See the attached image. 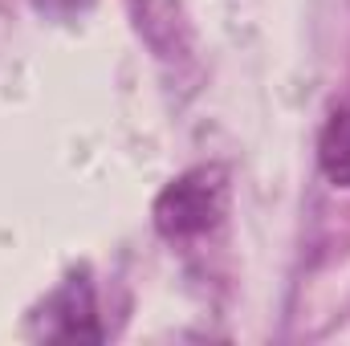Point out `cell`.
I'll return each mask as SVG.
<instances>
[{
	"label": "cell",
	"instance_id": "3",
	"mask_svg": "<svg viewBox=\"0 0 350 346\" xmlns=\"http://www.w3.org/2000/svg\"><path fill=\"white\" fill-rule=\"evenodd\" d=\"M318 163L330 183L350 187V98L330 114L326 131H322V143H318Z\"/></svg>",
	"mask_w": 350,
	"mask_h": 346
},
{
	"label": "cell",
	"instance_id": "4",
	"mask_svg": "<svg viewBox=\"0 0 350 346\" xmlns=\"http://www.w3.org/2000/svg\"><path fill=\"white\" fill-rule=\"evenodd\" d=\"M33 4H37V12L53 16V21H70V16H82L94 0H33Z\"/></svg>",
	"mask_w": 350,
	"mask_h": 346
},
{
	"label": "cell",
	"instance_id": "2",
	"mask_svg": "<svg viewBox=\"0 0 350 346\" xmlns=\"http://www.w3.org/2000/svg\"><path fill=\"white\" fill-rule=\"evenodd\" d=\"M94 314H98V306H94L90 281L70 277L57 293H49V302L41 310V334H49V338H102Z\"/></svg>",
	"mask_w": 350,
	"mask_h": 346
},
{
	"label": "cell",
	"instance_id": "1",
	"mask_svg": "<svg viewBox=\"0 0 350 346\" xmlns=\"http://www.w3.org/2000/svg\"><path fill=\"white\" fill-rule=\"evenodd\" d=\"M224 204H228V187L220 168H191L175 183H167L163 196L155 200V228L167 241L200 237L212 224H220Z\"/></svg>",
	"mask_w": 350,
	"mask_h": 346
}]
</instances>
